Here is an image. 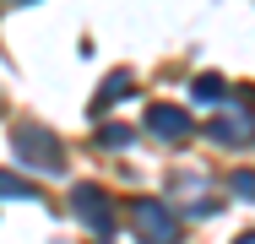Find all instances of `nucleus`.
I'll list each match as a JSON object with an SVG mask.
<instances>
[{
  "instance_id": "obj_1",
  "label": "nucleus",
  "mask_w": 255,
  "mask_h": 244,
  "mask_svg": "<svg viewBox=\"0 0 255 244\" xmlns=\"http://www.w3.org/2000/svg\"><path fill=\"white\" fill-rule=\"evenodd\" d=\"M136 223H141V239L147 244H174V234H179L163 206H136Z\"/></svg>"
},
{
  "instance_id": "obj_2",
  "label": "nucleus",
  "mask_w": 255,
  "mask_h": 244,
  "mask_svg": "<svg viewBox=\"0 0 255 244\" xmlns=\"http://www.w3.org/2000/svg\"><path fill=\"white\" fill-rule=\"evenodd\" d=\"M16 152H22L27 163H38V168H49V163H54V141L38 130V125H22V130H16Z\"/></svg>"
},
{
  "instance_id": "obj_3",
  "label": "nucleus",
  "mask_w": 255,
  "mask_h": 244,
  "mask_svg": "<svg viewBox=\"0 0 255 244\" xmlns=\"http://www.w3.org/2000/svg\"><path fill=\"white\" fill-rule=\"evenodd\" d=\"M147 125H152L157 136H168V141H174V136H185V130H190V125H185V114H179V109H152V120H147Z\"/></svg>"
},
{
  "instance_id": "obj_4",
  "label": "nucleus",
  "mask_w": 255,
  "mask_h": 244,
  "mask_svg": "<svg viewBox=\"0 0 255 244\" xmlns=\"http://www.w3.org/2000/svg\"><path fill=\"white\" fill-rule=\"evenodd\" d=\"M76 206H82V217H87L93 228H109V212H103V195H98V190L82 185V190H76Z\"/></svg>"
},
{
  "instance_id": "obj_5",
  "label": "nucleus",
  "mask_w": 255,
  "mask_h": 244,
  "mask_svg": "<svg viewBox=\"0 0 255 244\" xmlns=\"http://www.w3.org/2000/svg\"><path fill=\"white\" fill-rule=\"evenodd\" d=\"M196 98L217 103V98H223V82H217V76H201V82H196Z\"/></svg>"
},
{
  "instance_id": "obj_6",
  "label": "nucleus",
  "mask_w": 255,
  "mask_h": 244,
  "mask_svg": "<svg viewBox=\"0 0 255 244\" xmlns=\"http://www.w3.org/2000/svg\"><path fill=\"white\" fill-rule=\"evenodd\" d=\"M0 195H33V185H22V179H5V174H0Z\"/></svg>"
},
{
  "instance_id": "obj_7",
  "label": "nucleus",
  "mask_w": 255,
  "mask_h": 244,
  "mask_svg": "<svg viewBox=\"0 0 255 244\" xmlns=\"http://www.w3.org/2000/svg\"><path fill=\"white\" fill-rule=\"evenodd\" d=\"M239 244H255V234H250V239H239Z\"/></svg>"
}]
</instances>
